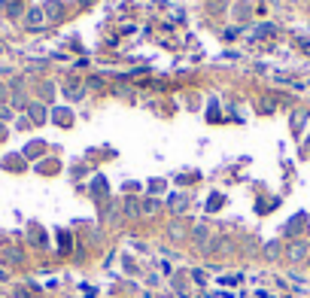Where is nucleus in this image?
<instances>
[{
  "mask_svg": "<svg viewBox=\"0 0 310 298\" xmlns=\"http://www.w3.org/2000/svg\"><path fill=\"white\" fill-rule=\"evenodd\" d=\"M28 25H33V28H40V25H43V16H40V9H31V16H28Z\"/></svg>",
  "mask_w": 310,
  "mask_h": 298,
  "instance_id": "f257e3e1",
  "label": "nucleus"
},
{
  "mask_svg": "<svg viewBox=\"0 0 310 298\" xmlns=\"http://www.w3.org/2000/svg\"><path fill=\"white\" fill-rule=\"evenodd\" d=\"M246 16H249V6H246V3H237V6H234V18H240V21H244Z\"/></svg>",
  "mask_w": 310,
  "mask_h": 298,
  "instance_id": "f03ea898",
  "label": "nucleus"
},
{
  "mask_svg": "<svg viewBox=\"0 0 310 298\" xmlns=\"http://www.w3.org/2000/svg\"><path fill=\"white\" fill-rule=\"evenodd\" d=\"M268 33H274V28L265 25V28H259V31H256V37H268Z\"/></svg>",
  "mask_w": 310,
  "mask_h": 298,
  "instance_id": "7ed1b4c3",
  "label": "nucleus"
}]
</instances>
